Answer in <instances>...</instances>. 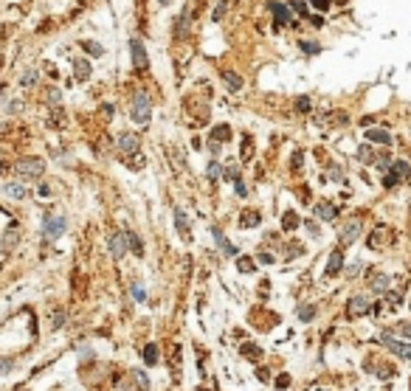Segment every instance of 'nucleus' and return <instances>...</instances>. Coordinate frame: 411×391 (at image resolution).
<instances>
[{
    "mask_svg": "<svg viewBox=\"0 0 411 391\" xmlns=\"http://www.w3.org/2000/svg\"><path fill=\"white\" fill-rule=\"evenodd\" d=\"M37 82V70H28L26 76H23V85H34Z\"/></svg>",
    "mask_w": 411,
    "mask_h": 391,
    "instance_id": "ea45409f",
    "label": "nucleus"
},
{
    "mask_svg": "<svg viewBox=\"0 0 411 391\" xmlns=\"http://www.w3.org/2000/svg\"><path fill=\"white\" fill-rule=\"evenodd\" d=\"M73 73H76L79 79H88L90 76V65L85 59H76V62H73Z\"/></svg>",
    "mask_w": 411,
    "mask_h": 391,
    "instance_id": "4be33fe9",
    "label": "nucleus"
},
{
    "mask_svg": "<svg viewBox=\"0 0 411 391\" xmlns=\"http://www.w3.org/2000/svg\"><path fill=\"white\" fill-rule=\"evenodd\" d=\"M14 366V357H0V374H9Z\"/></svg>",
    "mask_w": 411,
    "mask_h": 391,
    "instance_id": "473e14b6",
    "label": "nucleus"
},
{
    "mask_svg": "<svg viewBox=\"0 0 411 391\" xmlns=\"http://www.w3.org/2000/svg\"><path fill=\"white\" fill-rule=\"evenodd\" d=\"M62 321H65V313H57V315H54V330H59Z\"/></svg>",
    "mask_w": 411,
    "mask_h": 391,
    "instance_id": "c03bdc74",
    "label": "nucleus"
},
{
    "mask_svg": "<svg viewBox=\"0 0 411 391\" xmlns=\"http://www.w3.org/2000/svg\"><path fill=\"white\" fill-rule=\"evenodd\" d=\"M290 6H293V11H298V14H304V11H307L304 0H290Z\"/></svg>",
    "mask_w": 411,
    "mask_h": 391,
    "instance_id": "72a5a7b5",
    "label": "nucleus"
},
{
    "mask_svg": "<svg viewBox=\"0 0 411 391\" xmlns=\"http://www.w3.org/2000/svg\"><path fill=\"white\" fill-rule=\"evenodd\" d=\"M301 51L313 56V54H318V51H321V45H318V43H313V40H304V43H301Z\"/></svg>",
    "mask_w": 411,
    "mask_h": 391,
    "instance_id": "bb28decb",
    "label": "nucleus"
},
{
    "mask_svg": "<svg viewBox=\"0 0 411 391\" xmlns=\"http://www.w3.org/2000/svg\"><path fill=\"white\" fill-rule=\"evenodd\" d=\"M400 332L406 335V338H411V324H400Z\"/></svg>",
    "mask_w": 411,
    "mask_h": 391,
    "instance_id": "de8ad7c7",
    "label": "nucleus"
},
{
    "mask_svg": "<svg viewBox=\"0 0 411 391\" xmlns=\"http://www.w3.org/2000/svg\"><path fill=\"white\" fill-rule=\"evenodd\" d=\"M14 169H17L20 177H40L45 172V164H43V158H20Z\"/></svg>",
    "mask_w": 411,
    "mask_h": 391,
    "instance_id": "f03ea898",
    "label": "nucleus"
},
{
    "mask_svg": "<svg viewBox=\"0 0 411 391\" xmlns=\"http://www.w3.org/2000/svg\"><path fill=\"white\" fill-rule=\"evenodd\" d=\"M82 48H85L90 56H105V48H102L99 43H90V40H85V43H82Z\"/></svg>",
    "mask_w": 411,
    "mask_h": 391,
    "instance_id": "b1692460",
    "label": "nucleus"
},
{
    "mask_svg": "<svg viewBox=\"0 0 411 391\" xmlns=\"http://www.w3.org/2000/svg\"><path fill=\"white\" fill-rule=\"evenodd\" d=\"M409 174H411V166L406 164V161H397V164L392 166V172L383 177V186H386V189H392V186H397V183H400V177H409Z\"/></svg>",
    "mask_w": 411,
    "mask_h": 391,
    "instance_id": "7ed1b4c3",
    "label": "nucleus"
},
{
    "mask_svg": "<svg viewBox=\"0 0 411 391\" xmlns=\"http://www.w3.org/2000/svg\"><path fill=\"white\" fill-rule=\"evenodd\" d=\"M296 107L301 110V113H307V110H310V99H307V96H301V99L296 102Z\"/></svg>",
    "mask_w": 411,
    "mask_h": 391,
    "instance_id": "e433bc0d",
    "label": "nucleus"
},
{
    "mask_svg": "<svg viewBox=\"0 0 411 391\" xmlns=\"http://www.w3.org/2000/svg\"><path fill=\"white\" fill-rule=\"evenodd\" d=\"M209 149H211V155H217V152H220V144H217V141H209Z\"/></svg>",
    "mask_w": 411,
    "mask_h": 391,
    "instance_id": "09e8293b",
    "label": "nucleus"
},
{
    "mask_svg": "<svg viewBox=\"0 0 411 391\" xmlns=\"http://www.w3.org/2000/svg\"><path fill=\"white\" fill-rule=\"evenodd\" d=\"M226 9H228V0H217V6H214V14H211V17H214V20H223Z\"/></svg>",
    "mask_w": 411,
    "mask_h": 391,
    "instance_id": "c85d7f7f",
    "label": "nucleus"
},
{
    "mask_svg": "<svg viewBox=\"0 0 411 391\" xmlns=\"http://www.w3.org/2000/svg\"><path fill=\"white\" fill-rule=\"evenodd\" d=\"M259 262H262V265H273V253H259Z\"/></svg>",
    "mask_w": 411,
    "mask_h": 391,
    "instance_id": "79ce46f5",
    "label": "nucleus"
},
{
    "mask_svg": "<svg viewBox=\"0 0 411 391\" xmlns=\"http://www.w3.org/2000/svg\"><path fill=\"white\" fill-rule=\"evenodd\" d=\"M161 3H169V0H161Z\"/></svg>",
    "mask_w": 411,
    "mask_h": 391,
    "instance_id": "864d4df0",
    "label": "nucleus"
},
{
    "mask_svg": "<svg viewBox=\"0 0 411 391\" xmlns=\"http://www.w3.org/2000/svg\"><path fill=\"white\" fill-rule=\"evenodd\" d=\"M239 177V172H236V166L231 164V166H226V180H236Z\"/></svg>",
    "mask_w": 411,
    "mask_h": 391,
    "instance_id": "f704fd0d",
    "label": "nucleus"
},
{
    "mask_svg": "<svg viewBox=\"0 0 411 391\" xmlns=\"http://www.w3.org/2000/svg\"><path fill=\"white\" fill-rule=\"evenodd\" d=\"M268 9H271V14H273V20H276V26H288L290 23V9L285 6V3H268Z\"/></svg>",
    "mask_w": 411,
    "mask_h": 391,
    "instance_id": "9b49d317",
    "label": "nucleus"
},
{
    "mask_svg": "<svg viewBox=\"0 0 411 391\" xmlns=\"http://www.w3.org/2000/svg\"><path fill=\"white\" fill-rule=\"evenodd\" d=\"M132 298H135V301H147V290H144V284H141V281H135V284H132Z\"/></svg>",
    "mask_w": 411,
    "mask_h": 391,
    "instance_id": "a878e982",
    "label": "nucleus"
},
{
    "mask_svg": "<svg viewBox=\"0 0 411 391\" xmlns=\"http://www.w3.org/2000/svg\"><path fill=\"white\" fill-rule=\"evenodd\" d=\"M130 51H132V65L138 70H144L149 65V56H147V48H144V43H141L138 37H132L130 40Z\"/></svg>",
    "mask_w": 411,
    "mask_h": 391,
    "instance_id": "20e7f679",
    "label": "nucleus"
},
{
    "mask_svg": "<svg viewBox=\"0 0 411 391\" xmlns=\"http://www.w3.org/2000/svg\"><path fill=\"white\" fill-rule=\"evenodd\" d=\"M211 236H214V242H217L220 248H223V251L228 253V256H236V248H234L231 242H228V239H226V234H223V231H220L217 225H211Z\"/></svg>",
    "mask_w": 411,
    "mask_h": 391,
    "instance_id": "4468645a",
    "label": "nucleus"
},
{
    "mask_svg": "<svg viewBox=\"0 0 411 391\" xmlns=\"http://www.w3.org/2000/svg\"><path fill=\"white\" fill-rule=\"evenodd\" d=\"M389 284H392V281H389V276L377 273L375 281H372V290H375V293H386V290H389Z\"/></svg>",
    "mask_w": 411,
    "mask_h": 391,
    "instance_id": "412c9836",
    "label": "nucleus"
},
{
    "mask_svg": "<svg viewBox=\"0 0 411 391\" xmlns=\"http://www.w3.org/2000/svg\"><path fill=\"white\" fill-rule=\"evenodd\" d=\"M236 268L242 270V273H251V270H254L256 265H254V262H251V259H245V256H239V259H236Z\"/></svg>",
    "mask_w": 411,
    "mask_h": 391,
    "instance_id": "cd10ccee",
    "label": "nucleus"
},
{
    "mask_svg": "<svg viewBox=\"0 0 411 391\" xmlns=\"http://www.w3.org/2000/svg\"><path fill=\"white\" fill-rule=\"evenodd\" d=\"M144 360H147V363H155L158 360V349L155 346H144Z\"/></svg>",
    "mask_w": 411,
    "mask_h": 391,
    "instance_id": "2f4dec72",
    "label": "nucleus"
},
{
    "mask_svg": "<svg viewBox=\"0 0 411 391\" xmlns=\"http://www.w3.org/2000/svg\"><path fill=\"white\" fill-rule=\"evenodd\" d=\"M197 391H206V389H197Z\"/></svg>",
    "mask_w": 411,
    "mask_h": 391,
    "instance_id": "5fc2aeb1",
    "label": "nucleus"
},
{
    "mask_svg": "<svg viewBox=\"0 0 411 391\" xmlns=\"http://www.w3.org/2000/svg\"><path fill=\"white\" fill-rule=\"evenodd\" d=\"M175 228H177V234L183 236V239H192V223H189V217H186L183 209H175Z\"/></svg>",
    "mask_w": 411,
    "mask_h": 391,
    "instance_id": "9d476101",
    "label": "nucleus"
},
{
    "mask_svg": "<svg viewBox=\"0 0 411 391\" xmlns=\"http://www.w3.org/2000/svg\"><path fill=\"white\" fill-rule=\"evenodd\" d=\"M315 217L324 220V223H333V220L338 217V211H335L333 203H318V206H315Z\"/></svg>",
    "mask_w": 411,
    "mask_h": 391,
    "instance_id": "2eb2a0df",
    "label": "nucleus"
},
{
    "mask_svg": "<svg viewBox=\"0 0 411 391\" xmlns=\"http://www.w3.org/2000/svg\"><path fill=\"white\" fill-rule=\"evenodd\" d=\"M14 242H17V231L11 228V231H6V236H3V253H9L11 248H14Z\"/></svg>",
    "mask_w": 411,
    "mask_h": 391,
    "instance_id": "393cba45",
    "label": "nucleus"
},
{
    "mask_svg": "<svg viewBox=\"0 0 411 391\" xmlns=\"http://www.w3.org/2000/svg\"><path fill=\"white\" fill-rule=\"evenodd\" d=\"M107 248H110V256H113V259H121V256H127V236H124V234H110V239H107Z\"/></svg>",
    "mask_w": 411,
    "mask_h": 391,
    "instance_id": "6e6552de",
    "label": "nucleus"
},
{
    "mask_svg": "<svg viewBox=\"0 0 411 391\" xmlns=\"http://www.w3.org/2000/svg\"><path fill=\"white\" fill-rule=\"evenodd\" d=\"M118 149H121L124 155H135V152H138V135L124 132L121 138H118Z\"/></svg>",
    "mask_w": 411,
    "mask_h": 391,
    "instance_id": "f8f14e48",
    "label": "nucleus"
},
{
    "mask_svg": "<svg viewBox=\"0 0 411 391\" xmlns=\"http://www.w3.org/2000/svg\"><path fill=\"white\" fill-rule=\"evenodd\" d=\"M211 135H214V138H228V127L223 124V127H217V130L211 132Z\"/></svg>",
    "mask_w": 411,
    "mask_h": 391,
    "instance_id": "a19ab883",
    "label": "nucleus"
},
{
    "mask_svg": "<svg viewBox=\"0 0 411 391\" xmlns=\"http://www.w3.org/2000/svg\"><path fill=\"white\" fill-rule=\"evenodd\" d=\"M358 273H360V265H352V268L347 270V276H350V279H352V276H358Z\"/></svg>",
    "mask_w": 411,
    "mask_h": 391,
    "instance_id": "49530a36",
    "label": "nucleus"
},
{
    "mask_svg": "<svg viewBox=\"0 0 411 391\" xmlns=\"http://www.w3.org/2000/svg\"><path fill=\"white\" fill-rule=\"evenodd\" d=\"M130 115L135 124H144L147 127L149 118H152V99L147 93H135L132 96V107H130Z\"/></svg>",
    "mask_w": 411,
    "mask_h": 391,
    "instance_id": "f257e3e1",
    "label": "nucleus"
},
{
    "mask_svg": "<svg viewBox=\"0 0 411 391\" xmlns=\"http://www.w3.org/2000/svg\"><path fill=\"white\" fill-rule=\"evenodd\" d=\"M310 3H313L318 11H327V9H330V0H310Z\"/></svg>",
    "mask_w": 411,
    "mask_h": 391,
    "instance_id": "58836bf2",
    "label": "nucleus"
},
{
    "mask_svg": "<svg viewBox=\"0 0 411 391\" xmlns=\"http://www.w3.org/2000/svg\"><path fill=\"white\" fill-rule=\"evenodd\" d=\"M132 377H135V383H138L144 391H149V380H147V374H144V372H138V369H135V372H132Z\"/></svg>",
    "mask_w": 411,
    "mask_h": 391,
    "instance_id": "7c9ffc66",
    "label": "nucleus"
},
{
    "mask_svg": "<svg viewBox=\"0 0 411 391\" xmlns=\"http://www.w3.org/2000/svg\"><path fill=\"white\" fill-rule=\"evenodd\" d=\"M65 217H45V223H43V234L48 236V239H57V236H62L65 234Z\"/></svg>",
    "mask_w": 411,
    "mask_h": 391,
    "instance_id": "423d86ee",
    "label": "nucleus"
},
{
    "mask_svg": "<svg viewBox=\"0 0 411 391\" xmlns=\"http://www.w3.org/2000/svg\"><path fill=\"white\" fill-rule=\"evenodd\" d=\"M223 79H226V85L231 87V90H239V87H242V76H239V73H234V70L223 73Z\"/></svg>",
    "mask_w": 411,
    "mask_h": 391,
    "instance_id": "aec40b11",
    "label": "nucleus"
},
{
    "mask_svg": "<svg viewBox=\"0 0 411 391\" xmlns=\"http://www.w3.org/2000/svg\"><path fill=\"white\" fill-rule=\"evenodd\" d=\"M380 340H383V343L392 349L397 357H403V360H411V343H409V340H397V338H392V335H383Z\"/></svg>",
    "mask_w": 411,
    "mask_h": 391,
    "instance_id": "39448f33",
    "label": "nucleus"
},
{
    "mask_svg": "<svg viewBox=\"0 0 411 391\" xmlns=\"http://www.w3.org/2000/svg\"><path fill=\"white\" fill-rule=\"evenodd\" d=\"M14 391H28V389H26V386H23V389H20V386H17V389H14Z\"/></svg>",
    "mask_w": 411,
    "mask_h": 391,
    "instance_id": "3c124183",
    "label": "nucleus"
},
{
    "mask_svg": "<svg viewBox=\"0 0 411 391\" xmlns=\"http://www.w3.org/2000/svg\"><path fill=\"white\" fill-rule=\"evenodd\" d=\"M313 318H315V307H313V304H307V307H298V321H301V324L313 321Z\"/></svg>",
    "mask_w": 411,
    "mask_h": 391,
    "instance_id": "5701e85b",
    "label": "nucleus"
},
{
    "mask_svg": "<svg viewBox=\"0 0 411 391\" xmlns=\"http://www.w3.org/2000/svg\"><path fill=\"white\" fill-rule=\"evenodd\" d=\"M366 141H372V144H380V147H389L392 144V135L386 130H377V127H372V130H366Z\"/></svg>",
    "mask_w": 411,
    "mask_h": 391,
    "instance_id": "dca6fc26",
    "label": "nucleus"
},
{
    "mask_svg": "<svg viewBox=\"0 0 411 391\" xmlns=\"http://www.w3.org/2000/svg\"><path fill=\"white\" fill-rule=\"evenodd\" d=\"M341 265H344V253H341V251H333V253H330V262H327V268H324V276L333 279L335 273L341 270Z\"/></svg>",
    "mask_w": 411,
    "mask_h": 391,
    "instance_id": "ddd939ff",
    "label": "nucleus"
},
{
    "mask_svg": "<svg viewBox=\"0 0 411 391\" xmlns=\"http://www.w3.org/2000/svg\"><path fill=\"white\" fill-rule=\"evenodd\" d=\"M369 310H372V301H369L366 296H355V298H350V304H347V315H350V318H360V315H366Z\"/></svg>",
    "mask_w": 411,
    "mask_h": 391,
    "instance_id": "0eeeda50",
    "label": "nucleus"
},
{
    "mask_svg": "<svg viewBox=\"0 0 411 391\" xmlns=\"http://www.w3.org/2000/svg\"><path fill=\"white\" fill-rule=\"evenodd\" d=\"M220 166H223V164H217V161H211V164H209V169H206V174H209L211 180H217V177H220V172H223Z\"/></svg>",
    "mask_w": 411,
    "mask_h": 391,
    "instance_id": "c756f323",
    "label": "nucleus"
},
{
    "mask_svg": "<svg viewBox=\"0 0 411 391\" xmlns=\"http://www.w3.org/2000/svg\"><path fill=\"white\" fill-rule=\"evenodd\" d=\"M48 99H51L54 105H57V102H59V90H51V93H48Z\"/></svg>",
    "mask_w": 411,
    "mask_h": 391,
    "instance_id": "8fccbe9b",
    "label": "nucleus"
},
{
    "mask_svg": "<svg viewBox=\"0 0 411 391\" xmlns=\"http://www.w3.org/2000/svg\"><path fill=\"white\" fill-rule=\"evenodd\" d=\"M127 248H130L135 256H144V245H141V239H138V234H132V231H127Z\"/></svg>",
    "mask_w": 411,
    "mask_h": 391,
    "instance_id": "a211bd4d",
    "label": "nucleus"
},
{
    "mask_svg": "<svg viewBox=\"0 0 411 391\" xmlns=\"http://www.w3.org/2000/svg\"><path fill=\"white\" fill-rule=\"evenodd\" d=\"M259 220H262V214H259V211L245 209V214H242V220H239V223H242L245 228H251V225H259Z\"/></svg>",
    "mask_w": 411,
    "mask_h": 391,
    "instance_id": "6ab92c4d",
    "label": "nucleus"
},
{
    "mask_svg": "<svg viewBox=\"0 0 411 391\" xmlns=\"http://www.w3.org/2000/svg\"><path fill=\"white\" fill-rule=\"evenodd\" d=\"M234 189H236V194H239V197H245V194H248V189H245V183L239 180V177L234 180Z\"/></svg>",
    "mask_w": 411,
    "mask_h": 391,
    "instance_id": "4c0bfd02",
    "label": "nucleus"
},
{
    "mask_svg": "<svg viewBox=\"0 0 411 391\" xmlns=\"http://www.w3.org/2000/svg\"><path fill=\"white\" fill-rule=\"evenodd\" d=\"M315 391H330V389H315Z\"/></svg>",
    "mask_w": 411,
    "mask_h": 391,
    "instance_id": "603ef678",
    "label": "nucleus"
},
{
    "mask_svg": "<svg viewBox=\"0 0 411 391\" xmlns=\"http://www.w3.org/2000/svg\"><path fill=\"white\" fill-rule=\"evenodd\" d=\"M296 225H298L296 214H285V228H288V231H290V228H296Z\"/></svg>",
    "mask_w": 411,
    "mask_h": 391,
    "instance_id": "c9c22d12",
    "label": "nucleus"
},
{
    "mask_svg": "<svg viewBox=\"0 0 411 391\" xmlns=\"http://www.w3.org/2000/svg\"><path fill=\"white\" fill-rule=\"evenodd\" d=\"M360 228H363V225H360V220H350V223L341 228V242L344 245H352L360 236Z\"/></svg>",
    "mask_w": 411,
    "mask_h": 391,
    "instance_id": "1a4fd4ad",
    "label": "nucleus"
},
{
    "mask_svg": "<svg viewBox=\"0 0 411 391\" xmlns=\"http://www.w3.org/2000/svg\"><path fill=\"white\" fill-rule=\"evenodd\" d=\"M37 197H51V189L48 186H37Z\"/></svg>",
    "mask_w": 411,
    "mask_h": 391,
    "instance_id": "37998d69",
    "label": "nucleus"
},
{
    "mask_svg": "<svg viewBox=\"0 0 411 391\" xmlns=\"http://www.w3.org/2000/svg\"><path fill=\"white\" fill-rule=\"evenodd\" d=\"M276 383H279L282 389H288V386H290V377H288V374H282V377H279V380H276Z\"/></svg>",
    "mask_w": 411,
    "mask_h": 391,
    "instance_id": "a18cd8bd",
    "label": "nucleus"
},
{
    "mask_svg": "<svg viewBox=\"0 0 411 391\" xmlns=\"http://www.w3.org/2000/svg\"><path fill=\"white\" fill-rule=\"evenodd\" d=\"M6 194H9L11 200H23L28 191H26V186L23 183H17V180H11V183H6Z\"/></svg>",
    "mask_w": 411,
    "mask_h": 391,
    "instance_id": "f3484780",
    "label": "nucleus"
}]
</instances>
